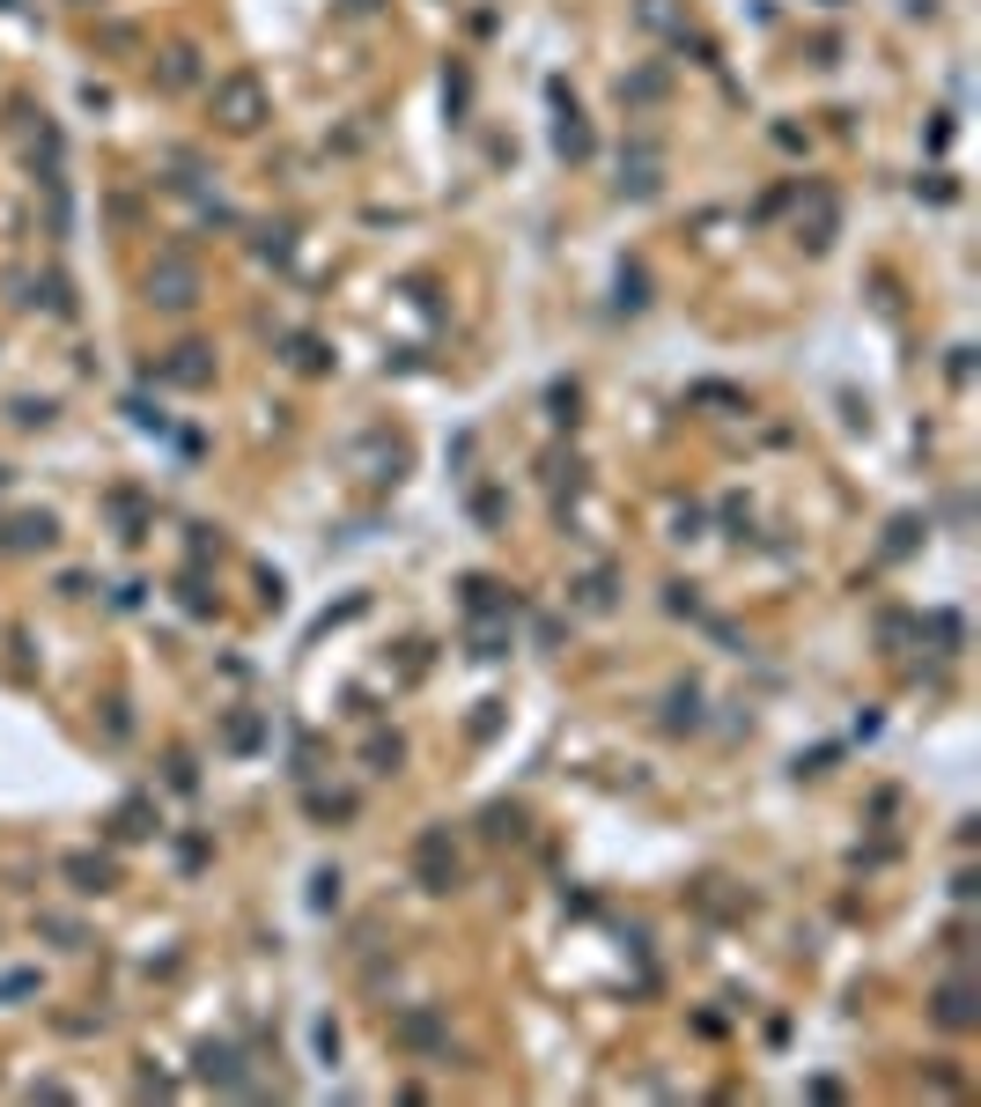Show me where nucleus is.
I'll use <instances>...</instances> for the list:
<instances>
[{
  "instance_id": "obj_1",
  "label": "nucleus",
  "mask_w": 981,
  "mask_h": 1107,
  "mask_svg": "<svg viewBox=\"0 0 981 1107\" xmlns=\"http://www.w3.org/2000/svg\"><path fill=\"white\" fill-rule=\"evenodd\" d=\"M266 111H274V104H266V82H259V74H222L215 82V126L222 133H259Z\"/></svg>"
},
{
  "instance_id": "obj_2",
  "label": "nucleus",
  "mask_w": 981,
  "mask_h": 1107,
  "mask_svg": "<svg viewBox=\"0 0 981 1107\" xmlns=\"http://www.w3.org/2000/svg\"><path fill=\"white\" fill-rule=\"evenodd\" d=\"M148 303L155 310H192L200 303V266L184 251H155L148 259Z\"/></svg>"
},
{
  "instance_id": "obj_3",
  "label": "nucleus",
  "mask_w": 981,
  "mask_h": 1107,
  "mask_svg": "<svg viewBox=\"0 0 981 1107\" xmlns=\"http://www.w3.org/2000/svg\"><path fill=\"white\" fill-rule=\"evenodd\" d=\"M392 1041H399L406 1056H451V1026H443L435 1004H406V1012L392 1019Z\"/></svg>"
},
{
  "instance_id": "obj_4",
  "label": "nucleus",
  "mask_w": 981,
  "mask_h": 1107,
  "mask_svg": "<svg viewBox=\"0 0 981 1107\" xmlns=\"http://www.w3.org/2000/svg\"><path fill=\"white\" fill-rule=\"evenodd\" d=\"M414 879H421L429 893L458 886V849H451V834H443V828H429L421 842H414Z\"/></svg>"
},
{
  "instance_id": "obj_5",
  "label": "nucleus",
  "mask_w": 981,
  "mask_h": 1107,
  "mask_svg": "<svg viewBox=\"0 0 981 1107\" xmlns=\"http://www.w3.org/2000/svg\"><path fill=\"white\" fill-rule=\"evenodd\" d=\"M657 184H665V155L649 148V141H635V148L620 155V192L627 200H657Z\"/></svg>"
},
{
  "instance_id": "obj_6",
  "label": "nucleus",
  "mask_w": 981,
  "mask_h": 1107,
  "mask_svg": "<svg viewBox=\"0 0 981 1107\" xmlns=\"http://www.w3.org/2000/svg\"><path fill=\"white\" fill-rule=\"evenodd\" d=\"M163 384H184V392H207V384H215V347H200V340H184V347H170V362H163Z\"/></svg>"
},
{
  "instance_id": "obj_7",
  "label": "nucleus",
  "mask_w": 981,
  "mask_h": 1107,
  "mask_svg": "<svg viewBox=\"0 0 981 1107\" xmlns=\"http://www.w3.org/2000/svg\"><path fill=\"white\" fill-rule=\"evenodd\" d=\"M620 606V569H583L576 576V614H613Z\"/></svg>"
},
{
  "instance_id": "obj_8",
  "label": "nucleus",
  "mask_w": 981,
  "mask_h": 1107,
  "mask_svg": "<svg viewBox=\"0 0 981 1107\" xmlns=\"http://www.w3.org/2000/svg\"><path fill=\"white\" fill-rule=\"evenodd\" d=\"M981 1019V1004H974V983H945L937 989V1026H952V1034H967Z\"/></svg>"
},
{
  "instance_id": "obj_9",
  "label": "nucleus",
  "mask_w": 981,
  "mask_h": 1107,
  "mask_svg": "<svg viewBox=\"0 0 981 1107\" xmlns=\"http://www.w3.org/2000/svg\"><path fill=\"white\" fill-rule=\"evenodd\" d=\"M155 82H163V90H192V82H200V52H192V45H170V52L155 60Z\"/></svg>"
},
{
  "instance_id": "obj_10",
  "label": "nucleus",
  "mask_w": 981,
  "mask_h": 1107,
  "mask_svg": "<svg viewBox=\"0 0 981 1107\" xmlns=\"http://www.w3.org/2000/svg\"><path fill=\"white\" fill-rule=\"evenodd\" d=\"M111 834H119V842H141V834H155V805H148V798H125L119 812H111Z\"/></svg>"
},
{
  "instance_id": "obj_11",
  "label": "nucleus",
  "mask_w": 981,
  "mask_h": 1107,
  "mask_svg": "<svg viewBox=\"0 0 981 1107\" xmlns=\"http://www.w3.org/2000/svg\"><path fill=\"white\" fill-rule=\"evenodd\" d=\"M553 148L569 155V163H583V155H590V126L576 119V104H569V111H561V126H553Z\"/></svg>"
},
{
  "instance_id": "obj_12",
  "label": "nucleus",
  "mask_w": 981,
  "mask_h": 1107,
  "mask_svg": "<svg viewBox=\"0 0 981 1107\" xmlns=\"http://www.w3.org/2000/svg\"><path fill=\"white\" fill-rule=\"evenodd\" d=\"M67 879L82 893H111V857H67Z\"/></svg>"
},
{
  "instance_id": "obj_13",
  "label": "nucleus",
  "mask_w": 981,
  "mask_h": 1107,
  "mask_svg": "<svg viewBox=\"0 0 981 1107\" xmlns=\"http://www.w3.org/2000/svg\"><path fill=\"white\" fill-rule=\"evenodd\" d=\"M798 229H804V245H812V251L834 245V200H827V192H812V222H798Z\"/></svg>"
},
{
  "instance_id": "obj_14",
  "label": "nucleus",
  "mask_w": 981,
  "mask_h": 1107,
  "mask_svg": "<svg viewBox=\"0 0 981 1107\" xmlns=\"http://www.w3.org/2000/svg\"><path fill=\"white\" fill-rule=\"evenodd\" d=\"M200 1078H215V1085H244V1071H237V1056H229V1048H215V1041L200 1048Z\"/></svg>"
},
{
  "instance_id": "obj_15",
  "label": "nucleus",
  "mask_w": 981,
  "mask_h": 1107,
  "mask_svg": "<svg viewBox=\"0 0 981 1107\" xmlns=\"http://www.w3.org/2000/svg\"><path fill=\"white\" fill-rule=\"evenodd\" d=\"M657 96H665V74H649V67L643 74H620V104H657Z\"/></svg>"
},
{
  "instance_id": "obj_16",
  "label": "nucleus",
  "mask_w": 981,
  "mask_h": 1107,
  "mask_svg": "<svg viewBox=\"0 0 981 1107\" xmlns=\"http://www.w3.org/2000/svg\"><path fill=\"white\" fill-rule=\"evenodd\" d=\"M502 643H510V614H502V620H480V628H472V657H502Z\"/></svg>"
},
{
  "instance_id": "obj_17",
  "label": "nucleus",
  "mask_w": 981,
  "mask_h": 1107,
  "mask_svg": "<svg viewBox=\"0 0 981 1107\" xmlns=\"http://www.w3.org/2000/svg\"><path fill=\"white\" fill-rule=\"evenodd\" d=\"M399 761H406V738H384V731L369 738V769H376V775H392Z\"/></svg>"
},
{
  "instance_id": "obj_18",
  "label": "nucleus",
  "mask_w": 981,
  "mask_h": 1107,
  "mask_svg": "<svg viewBox=\"0 0 981 1107\" xmlns=\"http://www.w3.org/2000/svg\"><path fill=\"white\" fill-rule=\"evenodd\" d=\"M672 731H686V724H702V687H679L672 694V716H665Z\"/></svg>"
},
{
  "instance_id": "obj_19",
  "label": "nucleus",
  "mask_w": 981,
  "mask_h": 1107,
  "mask_svg": "<svg viewBox=\"0 0 981 1107\" xmlns=\"http://www.w3.org/2000/svg\"><path fill=\"white\" fill-rule=\"evenodd\" d=\"M494 591H502L494 576H465V614H494V606H502Z\"/></svg>"
},
{
  "instance_id": "obj_20",
  "label": "nucleus",
  "mask_w": 981,
  "mask_h": 1107,
  "mask_svg": "<svg viewBox=\"0 0 981 1107\" xmlns=\"http://www.w3.org/2000/svg\"><path fill=\"white\" fill-rule=\"evenodd\" d=\"M488 834H494V842L524 834V812H517V805H488Z\"/></svg>"
},
{
  "instance_id": "obj_21",
  "label": "nucleus",
  "mask_w": 981,
  "mask_h": 1107,
  "mask_svg": "<svg viewBox=\"0 0 981 1107\" xmlns=\"http://www.w3.org/2000/svg\"><path fill=\"white\" fill-rule=\"evenodd\" d=\"M620 303H627V310H643V303H649V281H643V266H620Z\"/></svg>"
},
{
  "instance_id": "obj_22",
  "label": "nucleus",
  "mask_w": 981,
  "mask_h": 1107,
  "mask_svg": "<svg viewBox=\"0 0 981 1107\" xmlns=\"http://www.w3.org/2000/svg\"><path fill=\"white\" fill-rule=\"evenodd\" d=\"M15 547H52V517H23L15 524Z\"/></svg>"
},
{
  "instance_id": "obj_23",
  "label": "nucleus",
  "mask_w": 981,
  "mask_h": 1107,
  "mask_svg": "<svg viewBox=\"0 0 981 1107\" xmlns=\"http://www.w3.org/2000/svg\"><path fill=\"white\" fill-rule=\"evenodd\" d=\"M333 901H339V871H318L310 879V908H333Z\"/></svg>"
},
{
  "instance_id": "obj_24",
  "label": "nucleus",
  "mask_w": 981,
  "mask_h": 1107,
  "mask_svg": "<svg viewBox=\"0 0 981 1107\" xmlns=\"http://www.w3.org/2000/svg\"><path fill=\"white\" fill-rule=\"evenodd\" d=\"M229 746L251 753V746H259V716H229Z\"/></svg>"
},
{
  "instance_id": "obj_25",
  "label": "nucleus",
  "mask_w": 981,
  "mask_h": 1107,
  "mask_svg": "<svg viewBox=\"0 0 981 1107\" xmlns=\"http://www.w3.org/2000/svg\"><path fill=\"white\" fill-rule=\"evenodd\" d=\"M288 362H296V369H325V347H318V340H296V355H288Z\"/></svg>"
},
{
  "instance_id": "obj_26",
  "label": "nucleus",
  "mask_w": 981,
  "mask_h": 1107,
  "mask_svg": "<svg viewBox=\"0 0 981 1107\" xmlns=\"http://www.w3.org/2000/svg\"><path fill=\"white\" fill-rule=\"evenodd\" d=\"M643 23L649 31H672V0H643Z\"/></svg>"
},
{
  "instance_id": "obj_27",
  "label": "nucleus",
  "mask_w": 981,
  "mask_h": 1107,
  "mask_svg": "<svg viewBox=\"0 0 981 1107\" xmlns=\"http://www.w3.org/2000/svg\"><path fill=\"white\" fill-rule=\"evenodd\" d=\"M347 8H376V0H347Z\"/></svg>"
},
{
  "instance_id": "obj_28",
  "label": "nucleus",
  "mask_w": 981,
  "mask_h": 1107,
  "mask_svg": "<svg viewBox=\"0 0 981 1107\" xmlns=\"http://www.w3.org/2000/svg\"><path fill=\"white\" fill-rule=\"evenodd\" d=\"M82 8H96V0H82Z\"/></svg>"
}]
</instances>
